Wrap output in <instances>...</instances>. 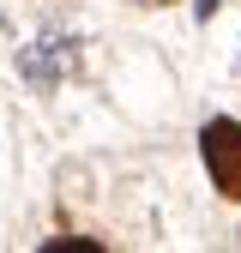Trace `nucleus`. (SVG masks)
<instances>
[{"label": "nucleus", "instance_id": "f03ea898", "mask_svg": "<svg viewBox=\"0 0 241 253\" xmlns=\"http://www.w3.org/2000/svg\"><path fill=\"white\" fill-rule=\"evenodd\" d=\"M67 67H73V42H67V37H42L37 48L24 54V79H30V84H54Z\"/></svg>", "mask_w": 241, "mask_h": 253}, {"label": "nucleus", "instance_id": "7ed1b4c3", "mask_svg": "<svg viewBox=\"0 0 241 253\" xmlns=\"http://www.w3.org/2000/svg\"><path fill=\"white\" fill-rule=\"evenodd\" d=\"M145 6H163V0H145Z\"/></svg>", "mask_w": 241, "mask_h": 253}, {"label": "nucleus", "instance_id": "f257e3e1", "mask_svg": "<svg viewBox=\"0 0 241 253\" xmlns=\"http://www.w3.org/2000/svg\"><path fill=\"white\" fill-rule=\"evenodd\" d=\"M199 151H205V169H211V181H217V193L223 199H241V126L217 115V121L205 126Z\"/></svg>", "mask_w": 241, "mask_h": 253}]
</instances>
